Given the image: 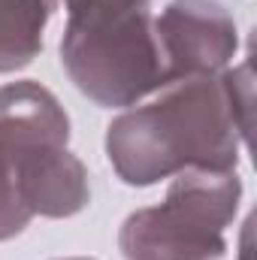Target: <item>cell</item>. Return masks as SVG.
<instances>
[{"instance_id": "1", "label": "cell", "mask_w": 257, "mask_h": 260, "mask_svg": "<svg viewBox=\"0 0 257 260\" xmlns=\"http://www.w3.org/2000/svg\"><path fill=\"white\" fill-rule=\"evenodd\" d=\"M106 130V157L133 188L185 170H233L251 133V64L176 79Z\"/></svg>"}, {"instance_id": "7", "label": "cell", "mask_w": 257, "mask_h": 260, "mask_svg": "<svg viewBox=\"0 0 257 260\" xmlns=\"http://www.w3.org/2000/svg\"><path fill=\"white\" fill-rule=\"evenodd\" d=\"M64 260H88V257H64Z\"/></svg>"}, {"instance_id": "8", "label": "cell", "mask_w": 257, "mask_h": 260, "mask_svg": "<svg viewBox=\"0 0 257 260\" xmlns=\"http://www.w3.org/2000/svg\"><path fill=\"white\" fill-rule=\"evenodd\" d=\"M242 260H248V254H242Z\"/></svg>"}, {"instance_id": "3", "label": "cell", "mask_w": 257, "mask_h": 260, "mask_svg": "<svg viewBox=\"0 0 257 260\" xmlns=\"http://www.w3.org/2000/svg\"><path fill=\"white\" fill-rule=\"evenodd\" d=\"M242 182L233 170H185L164 203L130 212L118 233L124 260H215L236 218Z\"/></svg>"}, {"instance_id": "6", "label": "cell", "mask_w": 257, "mask_h": 260, "mask_svg": "<svg viewBox=\"0 0 257 260\" xmlns=\"http://www.w3.org/2000/svg\"><path fill=\"white\" fill-rule=\"evenodd\" d=\"M9 127H0V242L18 236L34 212L24 200V142Z\"/></svg>"}, {"instance_id": "5", "label": "cell", "mask_w": 257, "mask_h": 260, "mask_svg": "<svg viewBox=\"0 0 257 260\" xmlns=\"http://www.w3.org/2000/svg\"><path fill=\"white\" fill-rule=\"evenodd\" d=\"M58 0H0V73L24 70L46 40Z\"/></svg>"}, {"instance_id": "2", "label": "cell", "mask_w": 257, "mask_h": 260, "mask_svg": "<svg viewBox=\"0 0 257 260\" xmlns=\"http://www.w3.org/2000/svg\"><path fill=\"white\" fill-rule=\"evenodd\" d=\"M61 61L100 106H133L167 85L151 0H67Z\"/></svg>"}, {"instance_id": "4", "label": "cell", "mask_w": 257, "mask_h": 260, "mask_svg": "<svg viewBox=\"0 0 257 260\" xmlns=\"http://www.w3.org/2000/svg\"><path fill=\"white\" fill-rule=\"evenodd\" d=\"M154 34L167 85L224 73L239 49L236 21L218 0H170L154 18Z\"/></svg>"}]
</instances>
